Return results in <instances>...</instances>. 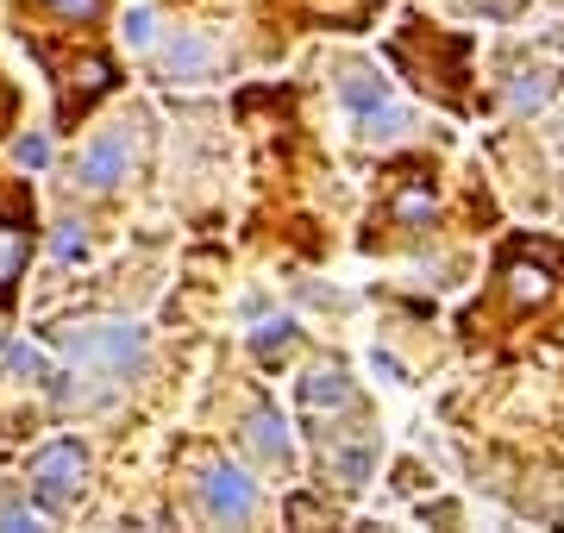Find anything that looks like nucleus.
I'll return each mask as SVG.
<instances>
[{
    "label": "nucleus",
    "mask_w": 564,
    "mask_h": 533,
    "mask_svg": "<svg viewBox=\"0 0 564 533\" xmlns=\"http://www.w3.org/2000/svg\"><path fill=\"white\" fill-rule=\"evenodd\" d=\"M158 63L170 83H207L214 76V44L195 39V32H170V39L158 44Z\"/></svg>",
    "instance_id": "39448f33"
},
{
    "label": "nucleus",
    "mask_w": 564,
    "mask_h": 533,
    "mask_svg": "<svg viewBox=\"0 0 564 533\" xmlns=\"http://www.w3.org/2000/svg\"><path fill=\"white\" fill-rule=\"evenodd\" d=\"M57 346L69 365L101 370L107 383H132L144 365H151V339H144L139 320H82V327H63Z\"/></svg>",
    "instance_id": "f257e3e1"
},
{
    "label": "nucleus",
    "mask_w": 564,
    "mask_h": 533,
    "mask_svg": "<svg viewBox=\"0 0 564 533\" xmlns=\"http://www.w3.org/2000/svg\"><path fill=\"white\" fill-rule=\"evenodd\" d=\"M395 214H402V220H421V214H433V195H426V188H408L402 202H395Z\"/></svg>",
    "instance_id": "f8f14e48"
},
{
    "label": "nucleus",
    "mask_w": 564,
    "mask_h": 533,
    "mask_svg": "<svg viewBox=\"0 0 564 533\" xmlns=\"http://www.w3.org/2000/svg\"><path fill=\"white\" fill-rule=\"evenodd\" d=\"M44 7H51L57 20H95V13H101V0H44Z\"/></svg>",
    "instance_id": "9b49d317"
},
{
    "label": "nucleus",
    "mask_w": 564,
    "mask_h": 533,
    "mask_svg": "<svg viewBox=\"0 0 564 533\" xmlns=\"http://www.w3.org/2000/svg\"><path fill=\"white\" fill-rule=\"evenodd\" d=\"M195 496H202L207 521H226V527H239V521H258V514H263L258 477H245L239 465H226V458H214V465L195 477Z\"/></svg>",
    "instance_id": "7ed1b4c3"
},
{
    "label": "nucleus",
    "mask_w": 564,
    "mask_h": 533,
    "mask_svg": "<svg viewBox=\"0 0 564 533\" xmlns=\"http://www.w3.org/2000/svg\"><path fill=\"white\" fill-rule=\"evenodd\" d=\"M20 270H25V232H20V226L0 220V289L13 283Z\"/></svg>",
    "instance_id": "1a4fd4ad"
},
{
    "label": "nucleus",
    "mask_w": 564,
    "mask_h": 533,
    "mask_svg": "<svg viewBox=\"0 0 564 533\" xmlns=\"http://www.w3.org/2000/svg\"><path fill=\"white\" fill-rule=\"evenodd\" d=\"M69 226H76V220H69ZM69 226L57 232V258H82V251H88V232H69Z\"/></svg>",
    "instance_id": "ddd939ff"
},
{
    "label": "nucleus",
    "mask_w": 564,
    "mask_h": 533,
    "mask_svg": "<svg viewBox=\"0 0 564 533\" xmlns=\"http://www.w3.org/2000/svg\"><path fill=\"white\" fill-rule=\"evenodd\" d=\"M25 483H32V496H39V509H51V514L76 509L82 490H88V452H82L76 439H51V446L32 452Z\"/></svg>",
    "instance_id": "f03ea898"
},
{
    "label": "nucleus",
    "mask_w": 564,
    "mask_h": 533,
    "mask_svg": "<svg viewBox=\"0 0 564 533\" xmlns=\"http://www.w3.org/2000/svg\"><path fill=\"white\" fill-rule=\"evenodd\" d=\"M514 295H521V302H540V295H545V270L540 264H521V270H514Z\"/></svg>",
    "instance_id": "9d476101"
},
{
    "label": "nucleus",
    "mask_w": 564,
    "mask_h": 533,
    "mask_svg": "<svg viewBox=\"0 0 564 533\" xmlns=\"http://www.w3.org/2000/svg\"><path fill=\"white\" fill-rule=\"evenodd\" d=\"M245 439H251V452H258V458L270 465V471H289V465H295L289 427H282V421H276L270 409H258V414H251V427H245Z\"/></svg>",
    "instance_id": "423d86ee"
},
{
    "label": "nucleus",
    "mask_w": 564,
    "mask_h": 533,
    "mask_svg": "<svg viewBox=\"0 0 564 533\" xmlns=\"http://www.w3.org/2000/svg\"><path fill=\"white\" fill-rule=\"evenodd\" d=\"M126 164H132L126 132H107V139H95L76 157V176H69V183H76L82 195H113V188H120V176H126Z\"/></svg>",
    "instance_id": "20e7f679"
},
{
    "label": "nucleus",
    "mask_w": 564,
    "mask_h": 533,
    "mask_svg": "<svg viewBox=\"0 0 564 533\" xmlns=\"http://www.w3.org/2000/svg\"><path fill=\"white\" fill-rule=\"evenodd\" d=\"M302 409H307V414H339V409H351V377H345L339 365H321V370L302 383Z\"/></svg>",
    "instance_id": "0eeeda50"
},
{
    "label": "nucleus",
    "mask_w": 564,
    "mask_h": 533,
    "mask_svg": "<svg viewBox=\"0 0 564 533\" xmlns=\"http://www.w3.org/2000/svg\"><path fill=\"white\" fill-rule=\"evenodd\" d=\"M558 95V69H521L514 83H508V113H533Z\"/></svg>",
    "instance_id": "6e6552de"
}]
</instances>
